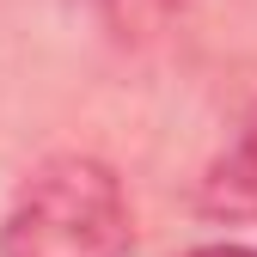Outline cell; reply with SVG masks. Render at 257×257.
Segmentation results:
<instances>
[{"mask_svg":"<svg viewBox=\"0 0 257 257\" xmlns=\"http://www.w3.org/2000/svg\"><path fill=\"white\" fill-rule=\"evenodd\" d=\"M184 257H257L251 245H196V251H184Z\"/></svg>","mask_w":257,"mask_h":257,"instance_id":"4","label":"cell"},{"mask_svg":"<svg viewBox=\"0 0 257 257\" xmlns=\"http://www.w3.org/2000/svg\"><path fill=\"white\" fill-rule=\"evenodd\" d=\"M128 251H135V208H128L116 166L98 153L37 159L0 214V257H128Z\"/></svg>","mask_w":257,"mask_h":257,"instance_id":"1","label":"cell"},{"mask_svg":"<svg viewBox=\"0 0 257 257\" xmlns=\"http://www.w3.org/2000/svg\"><path fill=\"white\" fill-rule=\"evenodd\" d=\"M184 0H86V13L98 19V31L122 49H147L172 31Z\"/></svg>","mask_w":257,"mask_h":257,"instance_id":"3","label":"cell"},{"mask_svg":"<svg viewBox=\"0 0 257 257\" xmlns=\"http://www.w3.org/2000/svg\"><path fill=\"white\" fill-rule=\"evenodd\" d=\"M196 214L202 220H227V227L257 220V110L245 116V128L196 178Z\"/></svg>","mask_w":257,"mask_h":257,"instance_id":"2","label":"cell"}]
</instances>
